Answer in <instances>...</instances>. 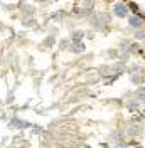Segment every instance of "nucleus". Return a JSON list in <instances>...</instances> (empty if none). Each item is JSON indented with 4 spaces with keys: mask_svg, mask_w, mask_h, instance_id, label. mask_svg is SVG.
<instances>
[{
    "mask_svg": "<svg viewBox=\"0 0 145 148\" xmlns=\"http://www.w3.org/2000/svg\"><path fill=\"white\" fill-rule=\"evenodd\" d=\"M81 51H83V44H78L74 47V52H81Z\"/></svg>",
    "mask_w": 145,
    "mask_h": 148,
    "instance_id": "6",
    "label": "nucleus"
},
{
    "mask_svg": "<svg viewBox=\"0 0 145 148\" xmlns=\"http://www.w3.org/2000/svg\"><path fill=\"white\" fill-rule=\"evenodd\" d=\"M128 24H130L133 29H142V27H144V20H142V17H140V14L135 15V17L128 18Z\"/></svg>",
    "mask_w": 145,
    "mask_h": 148,
    "instance_id": "2",
    "label": "nucleus"
},
{
    "mask_svg": "<svg viewBox=\"0 0 145 148\" xmlns=\"http://www.w3.org/2000/svg\"><path fill=\"white\" fill-rule=\"evenodd\" d=\"M132 79H133V83H135V84H140V83H142V77H140V76H133Z\"/></svg>",
    "mask_w": 145,
    "mask_h": 148,
    "instance_id": "4",
    "label": "nucleus"
},
{
    "mask_svg": "<svg viewBox=\"0 0 145 148\" xmlns=\"http://www.w3.org/2000/svg\"><path fill=\"white\" fill-rule=\"evenodd\" d=\"M83 37V32H74V36H72V42H79Z\"/></svg>",
    "mask_w": 145,
    "mask_h": 148,
    "instance_id": "3",
    "label": "nucleus"
},
{
    "mask_svg": "<svg viewBox=\"0 0 145 148\" xmlns=\"http://www.w3.org/2000/svg\"><path fill=\"white\" fill-rule=\"evenodd\" d=\"M113 14L117 15V17H127L128 15V7L125 5V3H117L115 7H113Z\"/></svg>",
    "mask_w": 145,
    "mask_h": 148,
    "instance_id": "1",
    "label": "nucleus"
},
{
    "mask_svg": "<svg viewBox=\"0 0 145 148\" xmlns=\"http://www.w3.org/2000/svg\"><path fill=\"white\" fill-rule=\"evenodd\" d=\"M137 98H138V99H140V98H142V99H145V89H140V91H138V96H137Z\"/></svg>",
    "mask_w": 145,
    "mask_h": 148,
    "instance_id": "5",
    "label": "nucleus"
}]
</instances>
